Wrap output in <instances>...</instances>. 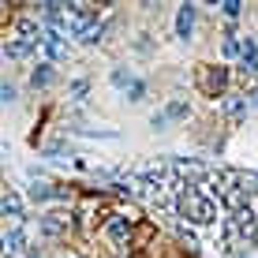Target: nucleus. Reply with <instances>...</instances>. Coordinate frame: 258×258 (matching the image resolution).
<instances>
[{
  "instance_id": "obj_1",
  "label": "nucleus",
  "mask_w": 258,
  "mask_h": 258,
  "mask_svg": "<svg viewBox=\"0 0 258 258\" xmlns=\"http://www.w3.org/2000/svg\"><path fill=\"white\" fill-rule=\"evenodd\" d=\"M180 210L187 213V217L195 221V225H210V221L217 217V202H213L210 195L195 191V187H187V191L180 195Z\"/></svg>"
},
{
  "instance_id": "obj_2",
  "label": "nucleus",
  "mask_w": 258,
  "mask_h": 258,
  "mask_svg": "<svg viewBox=\"0 0 258 258\" xmlns=\"http://www.w3.org/2000/svg\"><path fill=\"white\" fill-rule=\"evenodd\" d=\"M254 236H258V221H254L251 206L232 210V221H228V239H232V243H247V239H254Z\"/></svg>"
},
{
  "instance_id": "obj_3",
  "label": "nucleus",
  "mask_w": 258,
  "mask_h": 258,
  "mask_svg": "<svg viewBox=\"0 0 258 258\" xmlns=\"http://www.w3.org/2000/svg\"><path fill=\"white\" fill-rule=\"evenodd\" d=\"M195 79H199V90L206 97H217L228 86V71L225 68H210V64H202L199 71H195Z\"/></svg>"
},
{
  "instance_id": "obj_4",
  "label": "nucleus",
  "mask_w": 258,
  "mask_h": 258,
  "mask_svg": "<svg viewBox=\"0 0 258 258\" xmlns=\"http://www.w3.org/2000/svg\"><path fill=\"white\" fill-rule=\"evenodd\" d=\"M41 45H45V52H49L52 60H64V56H68V41L60 38L56 30H45V38H41Z\"/></svg>"
},
{
  "instance_id": "obj_5",
  "label": "nucleus",
  "mask_w": 258,
  "mask_h": 258,
  "mask_svg": "<svg viewBox=\"0 0 258 258\" xmlns=\"http://www.w3.org/2000/svg\"><path fill=\"white\" fill-rule=\"evenodd\" d=\"M191 26H195V8L183 4L180 15H176V34H180V38H191Z\"/></svg>"
},
{
  "instance_id": "obj_6",
  "label": "nucleus",
  "mask_w": 258,
  "mask_h": 258,
  "mask_svg": "<svg viewBox=\"0 0 258 258\" xmlns=\"http://www.w3.org/2000/svg\"><path fill=\"white\" fill-rule=\"evenodd\" d=\"M30 49H34V41H30V38H15V41H8V45H4V56H12V60H23Z\"/></svg>"
},
{
  "instance_id": "obj_7",
  "label": "nucleus",
  "mask_w": 258,
  "mask_h": 258,
  "mask_svg": "<svg viewBox=\"0 0 258 258\" xmlns=\"http://www.w3.org/2000/svg\"><path fill=\"white\" fill-rule=\"evenodd\" d=\"M225 112H228V120H243V112H247V97H228V101H225Z\"/></svg>"
},
{
  "instance_id": "obj_8",
  "label": "nucleus",
  "mask_w": 258,
  "mask_h": 258,
  "mask_svg": "<svg viewBox=\"0 0 258 258\" xmlns=\"http://www.w3.org/2000/svg\"><path fill=\"white\" fill-rule=\"evenodd\" d=\"M105 232H109V239H112V243H123V239H127V221H123V217L109 221V228H105Z\"/></svg>"
},
{
  "instance_id": "obj_9",
  "label": "nucleus",
  "mask_w": 258,
  "mask_h": 258,
  "mask_svg": "<svg viewBox=\"0 0 258 258\" xmlns=\"http://www.w3.org/2000/svg\"><path fill=\"white\" fill-rule=\"evenodd\" d=\"M41 232H45V236L64 232V217H60V213H49V217H41Z\"/></svg>"
},
{
  "instance_id": "obj_10",
  "label": "nucleus",
  "mask_w": 258,
  "mask_h": 258,
  "mask_svg": "<svg viewBox=\"0 0 258 258\" xmlns=\"http://www.w3.org/2000/svg\"><path fill=\"white\" fill-rule=\"evenodd\" d=\"M49 83H52V68H49V64H41V68L30 75V86H34V90H41V86H49Z\"/></svg>"
},
{
  "instance_id": "obj_11",
  "label": "nucleus",
  "mask_w": 258,
  "mask_h": 258,
  "mask_svg": "<svg viewBox=\"0 0 258 258\" xmlns=\"http://www.w3.org/2000/svg\"><path fill=\"white\" fill-rule=\"evenodd\" d=\"M19 213H23L19 195H15V191H8V195H4V217H19Z\"/></svg>"
},
{
  "instance_id": "obj_12",
  "label": "nucleus",
  "mask_w": 258,
  "mask_h": 258,
  "mask_svg": "<svg viewBox=\"0 0 258 258\" xmlns=\"http://www.w3.org/2000/svg\"><path fill=\"white\" fill-rule=\"evenodd\" d=\"M30 195H34V202H49V199H64V191H52V187H45V183H38V187H34Z\"/></svg>"
},
{
  "instance_id": "obj_13",
  "label": "nucleus",
  "mask_w": 258,
  "mask_h": 258,
  "mask_svg": "<svg viewBox=\"0 0 258 258\" xmlns=\"http://www.w3.org/2000/svg\"><path fill=\"white\" fill-rule=\"evenodd\" d=\"M4 251H8V254L23 251V232H19V228H15V232H8V236H4Z\"/></svg>"
},
{
  "instance_id": "obj_14",
  "label": "nucleus",
  "mask_w": 258,
  "mask_h": 258,
  "mask_svg": "<svg viewBox=\"0 0 258 258\" xmlns=\"http://www.w3.org/2000/svg\"><path fill=\"white\" fill-rule=\"evenodd\" d=\"M225 56H243V41L239 38H225Z\"/></svg>"
},
{
  "instance_id": "obj_15",
  "label": "nucleus",
  "mask_w": 258,
  "mask_h": 258,
  "mask_svg": "<svg viewBox=\"0 0 258 258\" xmlns=\"http://www.w3.org/2000/svg\"><path fill=\"white\" fill-rule=\"evenodd\" d=\"M112 83H116V86H135V79H131V71L116 68V71H112Z\"/></svg>"
},
{
  "instance_id": "obj_16",
  "label": "nucleus",
  "mask_w": 258,
  "mask_h": 258,
  "mask_svg": "<svg viewBox=\"0 0 258 258\" xmlns=\"http://www.w3.org/2000/svg\"><path fill=\"white\" fill-rule=\"evenodd\" d=\"M165 116H176V120H180V116H187V101H172V105L165 109Z\"/></svg>"
},
{
  "instance_id": "obj_17",
  "label": "nucleus",
  "mask_w": 258,
  "mask_h": 258,
  "mask_svg": "<svg viewBox=\"0 0 258 258\" xmlns=\"http://www.w3.org/2000/svg\"><path fill=\"white\" fill-rule=\"evenodd\" d=\"M86 90H90V83H86V79H79V83H71V97H75V101H79V97H83Z\"/></svg>"
},
{
  "instance_id": "obj_18",
  "label": "nucleus",
  "mask_w": 258,
  "mask_h": 258,
  "mask_svg": "<svg viewBox=\"0 0 258 258\" xmlns=\"http://www.w3.org/2000/svg\"><path fill=\"white\" fill-rule=\"evenodd\" d=\"M221 12H225V15H239V4H236V0H225V4H221Z\"/></svg>"
},
{
  "instance_id": "obj_19",
  "label": "nucleus",
  "mask_w": 258,
  "mask_h": 258,
  "mask_svg": "<svg viewBox=\"0 0 258 258\" xmlns=\"http://www.w3.org/2000/svg\"><path fill=\"white\" fill-rule=\"evenodd\" d=\"M0 97H4V101H15V86H12V83H4V90H0Z\"/></svg>"
},
{
  "instance_id": "obj_20",
  "label": "nucleus",
  "mask_w": 258,
  "mask_h": 258,
  "mask_svg": "<svg viewBox=\"0 0 258 258\" xmlns=\"http://www.w3.org/2000/svg\"><path fill=\"white\" fill-rule=\"evenodd\" d=\"M251 71H254V75H258V64H254V68H251Z\"/></svg>"
},
{
  "instance_id": "obj_21",
  "label": "nucleus",
  "mask_w": 258,
  "mask_h": 258,
  "mask_svg": "<svg viewBox=\"0 0 258 258\" xmlns=\"http://www.w3.org/2000/svg\"><path fill=\"white\" fill-rule=\"evenodd\" d=\"M30 258H38V254H30Z\"/></svg>"
}]
</instances>
